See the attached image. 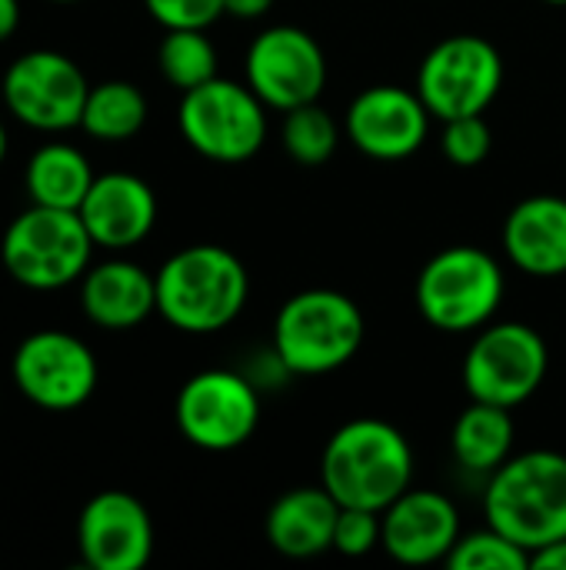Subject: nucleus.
<instances>
[{"instance_id":"nucleus-25","label":"nucleus","mask_w":566,"mask_h":570,"mask_svg":"<svg viewBox=\"0 0 566 570\" xmlns=\"http://www.w3.org/2000/svg\"><path fill=\"white\" fill-rule=\"evenodd\" d=\"M280 144H284L290 160H297L304 167H320L337 154L340 127L330 117V110H324L314 100V104H304V107H294L284 114Z\"/></svg>"},{"instance_id":"nucleus-5","label":"nucleus","mask_w":566,"mask_h":570,"mask_svg":"<svg viewBox=\"0 0 566 570\" xmlns=\"http://www.w3.org/2000/svg\"><path fill=\"white\" fill-rule=\"evenodd\" d=\"M504 294V267L494 254L474 244L437 250L417 274L414 287L420 317L444 334H477L494 321Z\"/></svg>"},{"instance_id":"nucleus-4","label":"nucleus","mask_w":566,"mask_h":570,"mask_svg":"<svg viewBox=\"0 0 566 570\" xmlns=\"http://www.w3.org/2000/svg\"><path fill=\"white\" fill-rule=\"evenodd\" d=\"M364 314L354 297L310 287L284 301L274 321V351L294 377H320L347 367L364 344Z\"/></svg>"},{"instance_id":"nucleus-20","label":"nucleus","mask_w":566,"mask_h":570,"mask_svg":"<svg viewBox=\"0 0 566 570\" xmlns=\"http://www.w3.org/2000/svg\"><path fill=\"white\" fill-rule=\"evenodd\" d=\"M337 518H340V504L324 484L294 488L270 504L264 531L277 554L307 561L324 551H334Z\"/></svg>"},{"instance_id":"nucleus-18","label":"nucleus","mask_w":566,"mask_h":570,"mask_svg":"<svg viewBox=\"0 0 566 570\" xmlns=\"http://www.w3.org/2000/svg\"><path fill=\"white\" fill-rule=\"evenodd\" d=\"M504 254L530 277L566 274V200L557 194L524 197L504 220Z\"/></svg>"},{"instance_id":"nucleus-30","label":"nucleus","mask_w":566,"mask_h":570,"mask_svg":"<svg viewBox=\"0 0 566 570\" xmlns=\"http://www.w3.org/2000/svg\"><path fill=\"white\" fill-rule=\"evenodd\" d=\"M530 568L566 570V538L547 544V548H540V551H534V554H530Z\"/></svg>"},{"instance_id":"nucleus-11","label":"nucleus","mask_w":566,"mask_h":570,"mask_svg":"<svg viewBox=\"0 0 566 570\" xmlns=\"http://www.w3.org/2000/svg\"><path fill=\"white\" fill-rule=\"evenodd\" d=\"M7 110L47 134H60L70 127H80L83 104L90 94V83L77 60H70L60 50H27L20 53L0 83Z\"/></svg>"},{"instance_id":"nucleus-26","label":"nucleus","mask_w":566,"mask_h":570,"mask_svg":"<svg viewBox=\"0 0 566 570\" xmlns=\"http://www.w3.org/2000/svg\"><path fill=\"white\" fill-rule=\"evenodd\" d=\"M447 568L454 570H527L530 551L510 541L497 528H484L474 534H460L457 548L447 558Z\"/></svg>"},{"instance_id":"nucleus-1","label":"nucleus","mask_w":566,"mask_h":570,"mask_svg":"<svg viewBox=\"0 0 566 570\" xmlns=\"http://www.w3.org/2000/svg\"><path fill=\"white\" fill-rule=\"evenodd\" d=\"M157 314L183 334H217L230 327L250 297L244 261L217 244H193L160 264Z\"/></svg>"},{"instance_id":"nucleus-23","label":"nucleus","mask_w":566,"mask_h":570,"mask_svg":"<svg viewBox=\"0 0 566 570\" xmlns=\"http://www.w3.org/2000/svg\"><path fill=\"white\" fill-rule=\"evenodd\" d=\"M147 124V97L130 80H103L90 87L80 127L97 140H130Z\"/></svg>"},{"instance_id":"nucleus-6","label":"nucleus","mask_w":566,"mask_h":570,"mask_svg":"<svg viewBox=\"0 0 566 570\" xmlns=\"http://www.w3.org/2000/svg\"><path fill=\"white\" fill-rule=\"evenodd\" d=\"M93 247L77 210L30 204L7 224L0 261L20 287L60 291L87 274Z\"/></svg>"},{"instance_id":"nucleus-19","label":"nucleus","mask_w":566,"mask_h":570,"mask_svg":"<svg viewBox=\"0 0 566 570\" xmlns=\"http://www.w3.org/2000/svg\"><path fill=\"white\" fill-rule=\"evenodd\" d=\"M80 307L103 331H130L157 311V277L133 261H103L80 277Z\"/></svg>"},{"instance_id":"nucleus-17","label":"nucleus","mask_w":566,"mask_h":570,"mask_svg":"<svg viewBox=\"0 0 566 570\" xmlns=\"http://www.w3.org/2000/svg\"><path fill=\"white\" fill-rule=\"evenodd\" d=\"M80 220L97 247L127 250L137 247L157 224V194L150 184L127 170L97 174L83 204Z\"/></svg>"},{"instance_id":"nucleus-21","label":"nucleus","mask_w":566,"mask_h":570,"mask_svg":"<svg viewBox=\"0 0 566 570\" xmlns=\"http://www.w3.org/2000/svg\"><path fill=\"white\" fill-rule=\"evenodd\" d=\"M514 441H517V424L507 407L470 401L467 411L454 421L450 431V451L457 464L467 474L490 478L500 464L514 458Z\"/></svg>"},{"instance_id":"nucleus-14","label":"nucleus","mask_w":566,"mask_h":570,"mask_svg":"<svg viewBox=\"0 0 566 570\" xmlns=\"http://www.w3.org/2000/svg\"><path fill=\"white\" fill-rule=\"evenodd\" d=\"M430 110L417 90L397 83H377L360 90L344 117L350 144L374 160L414 157L430 134Z\"/></svg>"},{"instance_id":"nucleus-7","label":"nucleus","mask_w":566,"mask_h":570,"mask_svg":"<svg viewBox=\"0 0 566 570\" xmlns=\"http://www.w3.org/2000/svg\"><path fill=\"white\" fill-rule=\"evenodd\" d=\"M177 124L183 140L207 160L244 164L267 140V104L227 77H214L193 90H183L177 107Z\"/></svg>"},{"instance_id":"nucleus-16","label":"nucleus","mask_w":566,"mask_h":570,"mask_svg":"<svg viewBox=\"0 0 566 570\" xmlns=\"http://www.w3.org/2000/svg\"><path fill=\"white\" fill-rule=\"evenodd\" d=\"M460 541L457 504L427 488H407L387 511H380V548L410 568L447 561Z\"/></svg>"},{"instance_id":"nucleus-28","label":"nucleus","mask_w":566,"mask_h":570,"mask_svg":"<svg viewBox=\"0 0 566 570\" xmlns=\"http://www.w3.org/2000/svg\"><path fill=\"white\" fill-rule=\"evenodd\" d=\"M163 30H207L224 13V0H143Z\"/></svg>"},{"instance_id":"nucleus-12","label":"nucleus","mask_w":566,"mask_h":570,"mask_svg":"<svg viewBox=\"0 0 566 570\" xmlns=\"http://www.w3.org/2000/svg\"><path fill=\"white\" fill-rule=\"evenodd\" d=\"M17 391L43 411H77L97 391L93 351L67 331L27 334L10 364Z\"/></svg>"},{"instance_id":"nucleus-31","label":"nucleus","mask_w":566,"mask_h":570,"mask_svg":"<svg viewBox=\"0 0 566 570\" xmlns=\"http://www.w3.org/2000/svg\"><path fill=\"white\" fill-rule=\"evenodd\" d=\"M274 7V0H224V13L237 20H257Z\"/></svg>"},{"instance_id":"nucleus-13","label":"nucleus","mask_w":566,"mask_h":570,"mask_svg":"<svg viewBox=\"0 0 566 570\" xmlns=\"http://www.w3.org/2000/svg\"><path fill=\"white\" fill-rule=\"evenodd\" d=\"M244 70L250 90L280 114L320 100L327 87L324 47L317 43V37L294 23L260 30L247 50Z\"/></svg>"},{"instance_id":"nucleus-22","label":"nucleus","mask_w":566,"mask_h":570,"mask_svg":"<svg viewBox=\"0 0 566 570\" xmlns=\"http://www.w3.org/2000/svg\"><path fill=\"white\" fill-rule=\"evenodd\" d=\"M93 177L97 174H93L90 160L73 144H43L27 160L23 187H27L30 204L80 210Z\"/></svg>"},{"instance_id":"nucleus-24","label":"nucleus","mask_w":566,"mask_h":570,"mask_svg":"<svg viewBox=\"0 0 566 570\" xmlns=\"http://www.w3.org/2000/svg\"><path fill=\"white\" fill-rule=\"evenodd\" d=\"M157 67L177 90H193L217 77V47L207 30H167L157 47Z\"/></svg>"},{"instance_id":"nucleus-15","label":"nucleus","mask_w":566,"mask_h":570,"mask_svg":"<svg viewBox=\"0 0 566 570\" xmlns=\"http://www.w3.org/2000/svg\"><path fill=\"white\" fill-rule=\"evenodd\" d=\"M77 548L90 570H140L153 554L150 511L127 491H100L77 521Z\"/></svg>"},{"instance_id":"nucleus-8","label":"nucleus","mask_w":566,"mask_h":570,"mask_svg":"<svg viewBox=\"0 0 566 570\" xmlns=\"http://www.w3.org/2000/svg\"><path fill=\"white\" fill-rule=\"evenodd\" d=\"M550 351L537 327L524 321H500L477 331L464 357V387L470 401L520 407L547 381Z\"/></svg>"},{"instance_id":"nucleus-32","label":"nucleus","mask_w":566,"mask_h":570,"mask_svg":"<svg viewBox=\"0 0 566 570\" xmlns=\"http://www.w3.org/2000/svg\"><path fill=\"white\" fill-rule=\"evenodd\" d=\"M20 27V0H0V43L10 40Z\"/></svg>"},{"instance_id":"nucleus-27","label":"nucleus","mask_w":566,"mask_h":570,"mask_svg":"<svg viewBox=\"0 0 566 570\" xmlns=\"http://www.w3.org/2000/svg\"><path fill=\"white\" fill-rule=\"evenodd\" d=\"M494 147V134L484 120V114L474 117H457V120H444V137H440V150L454 167H477L490 157Z\"/></svg>"},{"instance_id":"nucleus-10","label":"nucleus","mask_w":566,"mask_h":570,"mask_svg":"<svg viewBox=\"0 0 566 570\" xmlns=\"http://www.w3.org/2000/svg\"><path fill=\"white\" fill-rule=\"evenodd\" d=\"M180 434L200 451H237L260 424V391L240 371H200L193 374L173 404Z\"/></svg>"},{"instance_id":"nucleus-3","label":"nucleus","mask_w":566,"mask_h":570,"mask_svg":"<svg viewBox=\"0 0 566 570\" xmlns=\"http://www.w3.org/2000/svg\"><path fill=\"white\" fill-rule=\"evenodd\" d=\"M484 514L530 554L566 538V454H514L487 478Z\"/></svg>"},{"instance_id":"nucleus-34","label":"nucleus","mask_w":566,"mask_h":570,"mask_svg":"<svg viewBox=\"0 0 566 570\" xmlns=\"http://www.w3.org/2000/svg\"><path fill=\"white\" fill-rule=\"evenodd\" d=\"M547 3H557V7H564L566 0H547Z\"/></svg>"},{"instance_id":"nucleus-33","label":"nucleus","mask_w":566,"mask_h":570,"mask_svg":"<svg viewBox=\"0 0 566 570\" xmlns=\"http://www.w3.org/2000/svg\"><path fill=\"white\" fill-rule=\"evenodd\" d=\"M3 157H7V127L0 124V164H3Z\"/></svg>"},{"instance_id":"nucleus-2","label":"nucleus","mask_w":566,"mask_h":570,"mask_svg":"<svg viewBox=\"0 0 566 570\" xmlns=\"http://www.w3.org/2000/svg\"><path fill=\"white\" fill-rule=\"evenodd\" d=\"M320 484L340 508L387 511L414 484L410 441L377 417L347 421L324 448Z\"/></svg>"},{"instance_id":"nucleus-9","label":"nucleus","mask_w":566,"mask_h":570,"mask_svg":"<svg viewBox=\"0 0 566 570\" xmlns=\"http://www.w3.org/2000/svg\"><path fill=\"white\" fill-rule=\"evenodd\" d=\"M504 87L500 50L477 33L444 37L427 50L417 70V94L427 110L444 124L484 114Z\"/></svg>"},{"instance_id":"nucleus-29","label":"nucleus","mask_w":566,"mask_h":570,"mask_svg":"<svg viewBox=\"0 0 566 570\" xmlns=\"http://www.w3.org/2000/svg\"><path fill=\"white\" fill-rule=\"evenodd\" d=\"M380 544V511L367 508H340L334 551L344 558H364Z\"/></svg>"},{"instance_id":"nucleus-35","label":"nucleus","mask_w":566,"mask_h":570,"mask_svg":"<svg viewBox=\"0 0 566 570\" xmlns=\"http://www.w3.org/2000/svg\"><path fill=\"white\" fill-rule=\"evenodd\" d=\"M53 3H77V0H53Z\"/></svg>"}]
</instances>
